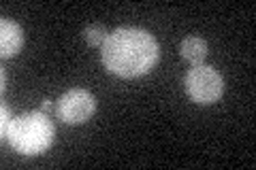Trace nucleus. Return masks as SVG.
<instances>
[{
	"instance_id": "obj_1",
	"label": "nucleus",
	"mask_w": 256,
	"mask_h": 170,
	"mask_svg": "<svg viewBox=\"0 0 256 170\" xmlns=\"http://www.w3.org/2000/svg\"><path fill=\"white\" fill-rule=\"evenodd\" d=\"M160 47L154 34L141 28H118L100 47V60L111 75L134 79L148 75L158 64Z\"/></svg>"
},
{
	"instance_id": "obj_2",
	"label": "nucleus",
	"mask_w": 256,
	"mask_h": 170,
	"mask_svg": "<svg viewBox=\"0 0 256 170\" xmlns=\"http://www.w3.org/2000/svg\"><path fill=\"white\" fill-rule=\"evenodd\" d=\"M54 124L43 111H32L15 117L6 132L9 145L20 153V156H38L52 147L54 143Z\"/></svg>"
},
{
	"instance_id": "obj_3",
	"label": "nucleus",
	"mask_w": 256,
	"mask_h": 170,
	"mask_svg": "<svg viewBox=\"0 0 256 170\" xmlns=\"http://www.w3.org/2000/svg\"><path fill=\"white\" fill-rule=\"evenodd\" d=\"M184 87H186V94L190 96V100L207 107V104H214L220 100V96L224 92V81L214 66L198 64V66H192L186 72Z\"/></svg>"
},
{
	"instance_id": "obj_4",
	"label": "nucleus",
	"mask_w": 256,
	"mask_h": 170,
	"mask_svg": "<svg viewBox=\"0 0 256 170\" xmlns=\"http://www.w3.org/2000/svg\"><path fill=\"white\" fill-rule=\"evenodd\" d=\"M96 113V98L88 90H68L56 104V117L68 126L86 124Z\"/></svg>"
},
{
	"instance_id": "obj_5",
	"label": "nucleus",
	"mask_w": 256,
	"mask_h": 170,
	"mask_svg": "<svg viewBox=\"0 0 256 170\" xmlns=\"http://www.w3.org/2000/svg\"><path fill=\"white\" fill-rule=\"evenodd\" d=\"M24 45V30L20 23L2 19L0 21V53L2 58H13Z\"/></svg>"
},
{
	"instance_id": "obj_6",
	"label": "nucleus",
	"mask_w": 256,
	"mask_h": 170,
	"mask_svg": "<svg viewBox=\"0 0 256 170\" xmlns=\"http://www.w3.org/2000/svg\"><path fill=\"white\" fill-rule=\"evenodd\" d=\"M180 53H182V58L186 60L188 64H192V66L203 64L205 55H207L205 38H201V36H186L180 43Z\"/></svg>"
},
{
	"instance_id": "obj_7",
	"label": "nucleus",
	"mask_w": 256,
	"mask_h": 170,
	"mask_svg": "<svg viewBox=\"0 0 256 170\" xmlns=\"http://www.w3.org/2000/svg\"><path fill=\"white\" fill-rule=\"evenodd\" d=\"M109 36V32L105 26H100V23H92V26H88L84 30V38H86V43L90 45V47H100L105 45V40Z\"/></svg>"
},
{
	"instance_id": "obj_8",
	"label": "nucleus",
	"mask_w": 256,
	"mask_h": 170,
	"mask_svg": "<svg viewBox=\"0 0 256 170\" xmlns=\"http://www.w3.org/2000/svg\"><path fill=\"white\" fill-rule=\"evenodd\" d=\"M13 124V117H11V109L2 104L0 107V134H2V139H6V132H9V128Z\"/></svg>"
},
{
	"instance_id": "obj_9",
	"label": "nucleus",
	"mask_w": 256,
	"mask_h": 170,
	"mask_svg": "<svg viewBox=\"0 0 256 170\" xmlns=\"http://www.w3.org/2000/svg\"><path fill=\"white\" fill-rule=\"evenodd\" d=\"M41 111L47 113V115H50V113H56V104H54L52 100H45V102L41 104Z\"/></svg>"
},
{
	"instance_id": "obj_10",
	"label": "nucleus",
	"mask_w": 256,
	"mask_h": 170,
	"mask_svg": "<svg viewBox=\"0 0 256 170\" xmlns=\"http://www.w3.org/2000/svg\"><path fill=\"white\" fill-rule=\"evenodd\" d=\"M0 92H6V70H0Z\"/></svg>"
}]
</instances>
